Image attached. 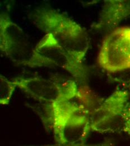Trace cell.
I'll return each mask as SVG.
<instances>
[{
	"instance_id": "cell-9",
	"label": "cell",
	"mask_w": 130,
	"mask_h": 146,
	"mask_svg": "<svg viewBox=\"0 0 130 146\" xmlns=\"http://www.w3.org/2000/svg\"><path fill=\"white\" fill-rule=\"evenodd\" d=\"M16 87L17 85L14 79L10 80L5 76L0 75V104L1 105L9 104Z\"/></svg>"
},
{
	"instance_id": "cell-10",
	"label": "cell",
	"mask_w": 130,
	"mask_h": 146,
	"mask_svg": "<svg viewBox=\"0 0 130 146\" xmlns=\"http://www.w3.org/2000/svg\"><path fill=\"white\" fill-rule=\"evenodd\" d=\"M27 146H114V141L111 139H107L101 142L97 143H86L77 144V145H63L59 143L48 144V145H30Z\"/></svg>"
},
{
	"instance_id": "cell-1",
	"label": "cell",
	"mask_w": 130,
	"mask_h": 146,
	"mask_svg": "<svg viewBox=\"0 0 130 146\" xmlns=\"http://www.w3.org/2000/svg\"><path fill=\"white\" fill-rule=\"evenodd\" d=\"M33 20L39 29L50 35L77 61L82 64L89 47V38L84 28L52 9L38 10L34 14Z\"/></svg>"
},
{
	"instance_id": "cell-2",
	"label": "cell",
	"mask_w": 130,
	"mask_h": 146,
	"mask_svg": "<svg viewBox=\"0 0 130 146\" xmlns=\"http://www.w3.org/2000/svg\"><path fill=\"white\" fill-rule=\"evenodd\" d=\"M47 104V124L57 143L77 145L86 143L90 132L92 111L71 101Z\"/></svg>"
},
{
	"instance_id": "cell-4",
	"label": "cell",
	"mask_w": 130,
	"mask_h": 146,
	"mask_svg": "<svg viewBox=\"0 0 130 146\" xmlns=\"http://www.w3.org/2000/svg\"><path fill=\"white\" fill-rule=\"evenodd\" d=\"M14 80L17 87L25 94L47 104L71 101L80 96L78 86L73 80H54L38 76Z\"/></svg>"
},
{
	"instance_id": "cell-7",
	"label": "cell",
	"mask_w": 130,
	"mask_h": 146,
	"mask_svg": "<svg viewBox=\"0 0 130 146\" xmlns=\"http://www.w3.org/2000/svg\"><path fill=\"white\" fill-rule=\"evenodd\" d=\"M34 47L29 38L18 24L5 14L0 16V50L12 61L24 65Z\"/></svg>"
},
{
	"instance_id": "cell-3",
	"label": "cell",
	"mask_w": 130,
	"mask_h": 146,
	"mask_svg": "<svg viewBox=\"0 0 130 146\" xmlns=\"http://www.w3.org/2000/svg\"><path fill=\"white\" fill-rule=\"evenodd\" d=\"M25 66L30 68H59L78 80H84L87 75L83 64L77 61L48 34H46L34 47L31 57Z\"/></svg>"
},
{
	"instance_id": "cell-8",
	"label": "cell",
	"mask_w": 130,
	"mask_h": 146,
	"mask_svg": "<svg viewBox=\"0 0 130 146\" xmlns=\"http://www.w3.org/2000/svg\"><path fill=\"white\" fill-rule=\"evenodd\" d=\"M129 17L130 0L104 1L98 21L94 25V28L111 30Z\"/></svg>"
},
{
	"instance_id": "cell-6",
	"label": "cell",
	"mask_w": 130,
	"mask_h": 146,
	"mask_svg": "<svg viewBox=\"0 0 130 146\" xmlns=\"http://www.w3.org/2000/svg\"><path fill=\"white\" fill-rule=\"evenodd\" d=\"M97 61L102 69L110 73L130 69V27L115 28L105 36Z\"/></svg>"
},
{
	"instance_id": "cell-11",
	"label": "cell",
	"mask_w": 130,
	"mask_h": 146,
	"mask_svg": "<svg viewBox=\"0 0 130 146\" xmlns=\"http://www.w3.org/2000/svg\"><path fill=\"white\" fill-rule=\"evenodd\" d=\"M123 131L130 134V105H129L126 112Z\"/></svg>"
},
{
	"instance_id": "cell-5",
	"label": "cell",
	"mask_w": 130,
	"mask_h": 146,
	"mask_svg": "<svg viewBox=\"0 0 130 146\" xmlns=\"http://www.w3.org/2000/svg\"><path fill=\"white\" fill-rule=\"evenodd\" d=\"M129 93L117 90L92 111L91 130L100 133L123 131L125 115L129 106Z\"/></svg>"
}]
</instances>
